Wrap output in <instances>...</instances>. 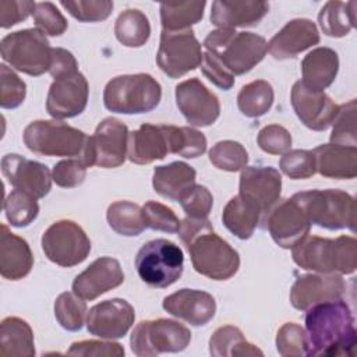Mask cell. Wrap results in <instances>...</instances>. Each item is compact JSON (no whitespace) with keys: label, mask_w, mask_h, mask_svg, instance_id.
<instances>
[{"label":"cell","mask_w":357,"mask_h":357,"mask_svg":"<svg viewBox=\"0 0 357 357\" xmlns=\"http://www.w3.org/2000/svg\"><path fill=\"white\" fill-rule=\"evenodd\" d=\"M307 356H354L357 332L351 310L342 298L315 304L305 314Z\"/></svg>","instance_id":"cell-1"},{"label":"cell","mask_w":357,"mask_h":357,"mask_svg":"<svg viewBox=\"0 0 357 357\" xmlns=\"http://www.w3.org/2000/svg\"><path fill=\"white\" fill-rule=\"evenodd\" d=\"M293 261L318 273H353L357 268V241L350 236L325 238L305 236L291 248Z\"/></svg>","instance_id":"cell-2"},{"label":"cell","mask_w":357,"mask_h":357,"mask_svg":"<svg viewBox=\"0 0 357 357\" xmlns=\"http://www.w3.org/2000/svg\"><path fill=\"white\" fill-rule=\"evenodd\" d=\"M205 52L212 54L231 75H243L261 63L268 52L264 36L219 28L204 40Z\"/></svg>","instance_id":"cell-3"},{"label":"cell","mask_w":357,"mask_h":357,"mask_svg":"<svg viewBox=\"0 0 357 357\" xmlns=\"http://www.w3.org/2000/svg\"><path fill=\"white\" fill-rule=\"evenodd\" d=\"M160 84L145 73L114 77L103 91L105 107L121 114L148 113L160 103Z\"/></svg>","instance_id":"cell-4"},{"label":"cell","mask_w":357,"mask_h":357,"mask_svg":"<svg viewBox=\"0 0 357 357\" xmlns=\"http://www.w3.org/2000/svg\"><path fill=\"white\" fill-rule=\"evenodd\" d=\"M311 225L328 230L356 229V201L342 190H308L291 197Z\"/></svg>","instance_id":"cell-5"},{"label":"cell","mask_w":357,"mask_h":357,"mask_svg":"<svg viewBox=\"0 0 357 357\" xmlns=\"http://www.w3.org/2000/svg\"><path fill=\"white\" fill-rule=\"evenodd\" d=\"M26 148L42 156L81 158L88 135L59 120H35L24 130Z\"/></svg>","instance_id":"cell-6"},{"label":"cell","mask_w":357,"mask_h":357,"mask_svg":"<svg viewBox=\"0 0 357 357\" xmlns=\"http://www.w3.org/2000/svg\"><path fill=\"white\" fill-rule=\"evenodd\" d=\"M191 257L192 268L213 280H227L240 268L238 252L213 227L204 230L184 244Z\"/></svg>","instance_id":"cell-7"},{"label":"cell","mask_w":357,"mask_h":357,"mask_svg":"<svg viewBox=\"0 0 357 357\" xmlns=\"http://www.w3.org/2000/svg\"><path fill=\"white\" fill-rule=\"evenodd\" d=\"M137 273L151 287L165 289L180 279L184 255L178 245L166 238L145 243L135 257Z\"/></svg>","instance_id":"cell-8"},{"label":"cell","mask_w":357,"mask_h":357,"mask_svg":"<svg viewBox=\"0 0 357 357\" xmlns=\"http://www.w3.org/2000/svg\"><path fill=\"white\" fill-rule=\"evenodd\" d=\"M52 52L49 40L39 29H21L6 35L0 42L1 59L13 68L38 77L50 70Z\"/></svg>","instance_id":"cell-9"},{"label":"cell","mask_w":357,"mask_h":357,"mask_svg":"<svg viewBox=\"0 0 357 357\" xmlns=\"http://www.w3.org/2000/svg\"><path fill=\"white\" fill-rule=\"evenodd\" d=\"M190 342V329L167 318L141 321L137 324L130 337L131 350L138 357L183 351Z\"/></svg>","instance_id":"cell-10"},{"label":"cell","mask_w":357,"mask_h":357,"mask_svg":"<svg viewBox=\"0 0 357 357\" xmlns=\"http://www.w3.org/2000/svg\"><path fill=\"white\" fill-rule=\"evenodd\" d=\"M127 126L114 117L102 120L95 132L88 137L82 156L79 158L88 167L99 166L113 169L124 163L128 145Z\"/></svg>","instance_id":"cell-11"},{"label":"cell","mask_w":357,"mask_h":357,"mask_svg":"<svg viewBox=\"0 0 357 357\" xmlns=\"http://www.w3.org/2000/svg\"><path fill=\"white\" fill-rule=\"evenodd\" d=\"M42 250L53 264L71 268L86 259L91 252V240L78 223L61 219L45 230Z\"/></svg>","instance_id":"cell-12"},{"label":"cell","mask_w":357,"mask_h":357,"mask_svg":"<svg viewBox=\"0 0 357 357\" xmlns=\"http://www.w3.org/2000/svg\"><path fill=\"white\" fill-rule=\"evenodd\" d=\"M202 54L201 43L195 38L192 29H162L156 63L167 77L180 78L195 70L202 63Z\"/></svg>","instance_id":"cell-13"},{"label":"cell","mask_w":357,"mask_h":357,"mask_svg":"<svg viewBox=\"0 0 357 357\" xmlns=\"http://www.w3.org/2000/svg\"><path fill=\"white\" fill-rule=\"evenodd\" d=\"M89 85L84 74L74 71L54 78L47 98L46 110L54 119H71L81 114L88 103Z\"/></svg>","instance_id":"cell-14"},{"label":"cell","mask_w":357,"mask_h":357,"mask_svg":"<svg viewBox=\"0 0 357 357\" xmlns=\"http://www.w3.org/2000/svg\"><path fill=\"white\" fill-rule=\"evenodd\" d=\"M272 240L282 248H293L298 241L308 236L311 223L293 198L278 202L264 219Z\"/></svg>","instance_id":"cell-15"},{"label":"cell","mask_w":357,"mask_h":357,"mask_svg":"<svg viewBox=\"0 0 357 357\" xmlns=\"http://www.w3.org/2000/svg\"><path fill=\"white\" fill-rule=\"evenodd\" d=\"M176 105L185 120L195 127L213 124L220 114V103L198 78H190L176 86Z\"/></svg>","instance_id":"cell-16"},{"label":"cell","mask_w":357,"mask_h":357,"mask_svg":"<svg viewBox=\"0 0 357 357\" xmlns=\"http://www.w3.org/2000/svg\"><path fill=\"white\" fill-rule=\"evenodd\" d=\"M135 319L134 307L123 298H112L93 305L86 315V329L102 339L123 337Z\"/></svg>","instance_id":"cell-17"},{"label":"cell","mask_w":357,"mask_h":357,"mask_svg":"<svg viewBox=\"0 0 357 357\" xmlns=\"http://www.w3.org/2000/svg\"><path fill=\"white\" fill-rule=\"evenodd\" d=\"M346 291V283L337 273H307L296 279L290 290V303L296 310L339 300Z\"/></svg>","instance_id":"cell-18"},{"label":"cell","mask_w":357,"mask_h":357,"mask_svg":"<svg viewBox=\"0 0 357 357\" xmlns=\"http://www.w3.org/2000/svg\"><path fill=\"white\" fill-rule=\"evenodd\" d=\"M1 173L17 190L35 198H43L52 188V173L40 162L26 159L18 153H7L1 159Z\"/></svg>","instance_id":"cell-19"},{"label":"cell","mask_w":357,"mask_h":357,"mask_svg":"<svg viewBox=\"0 0 357 357\" xmlns=\"http://www.w3.org/2000/svg\"><path fill=\"white\" fill-rule=\"evenodd\" d=\"M290 100L300 121L314 131H324L332 126L339 107L325 92L314 91L301 81L294 82Z\"/></svg>","instance_id":"cell-20"},{"label":"cell","mask_w":357,"mask_h":357,"mask_svg":"<svg viewBox=\"0 0 357 357\" xmlns=\"http://www.w3.org/2000/svg\"><path fill=\"white\" fill-rule=\"evenodd\" d=\"M282 176L271 166H245L240 174L238 194L250 198L262 211V222L269 211L279 202Z\"/></svg>","instance_id":"cell-21"},{"label":"cell","mask_w":357,"mask_h":357,"mask_svg":"<svg viewBox=\"0 0 357 357\" xmlns=\"http://www.w3.org/2000/svg\"><path fill=\"white\" fill-rule=\"evenodd\" d=\"M123 282L124 273L120 262L110 257H100L75 276L73 291L84 300H95Z\"/></svg>","instance_id":"cell-22"},{"label":"cell","mask_w":357,"mask_h":357,"mask_svg":"<svg viewBox=\"0 0 357 357\" xmlns=\"http://www.w3.org/2000/svg\"><path fill=\"white\" fill-rule=\"evenodd\" d=\"M321 40L317 25L308 18L289 21L268 43V52L276 60L293 59Z\"/></svg>","instance_id":"cell-23"},{"label":"cell","mask_w":357,"mask_h":357,"mask_svg":"<svg viewBox=\"0 0 357 357\" xmlns=\"http://www.w3.org/2000/svg\"><path fill=\"white\" fill-rule=\"evenodd\" d=\"M163 310L192 326L206 325L216 312V301L212 294L195 290L181 289L163 298Z\"/></svg>","instance_id":"cell-24"},{"label":"cell","mask_w":357,"mask_h":357,"mask_svg":"<svg viewBox=\"0 0 357 357\" xmlns=\"http://www.w3.org/2000/svg\"><path fill=\"white\" fill-rule=\"evenodd\" d=\"M269 4L257 0H216L211 7V22L218 28L255 26L268 14Z\"/></svg>","instance_id":"cell-25"},{"label":"cell","mask_w":357,"mask_h":357,"mask_svg":"<svg viewBox=\"0 0 357 357\" xmlns=\"http://www.w3.org/2000/svg\"><path fill=\"white\" fill-rule=\"evenodd\" d=\"M33 266V255L28 243L11 233L3 223L0 233V273L4 279L20 280Z\"/></svg>","instance_id":"cell-26"},{"label":"cell","mask_w":357,"mask_h":357,"mask_svg":"<svg viewBox=\"0 0 357 357\" xmlns=\"http://www.w3.org/2000/svg\"><path fill=\"white\" fill-rule=\"evenodd\" d=\"M169 153L163 126L144 123L128 134L127 158L135 165H149L153 160L165 159Z\"/></svg>","instance_id":"cell-27"},{"label":"cell","mask_w":357,"mask_h":357,"mask_svg":"<svg viewBox=\"0 0 357 357\" xmlns=\"http://www.w3.org/2000/svg\"><path fill=\"white\" fill-rule=\"evenodd\" d=\"M317 172L328 178H354L357 176V148L324 144L314 151Z\"/></svg>","instance_id":"cell-28"},{"label":"cell","mask_w":357,"mask_h":357,"mask_svg":"<svg viewBox=\"0 0 357 357\" xmlns=\"http://www.w3.org/2000/svg\"><path fill=\"white\" fill-rule=\"evenodd\" d=\"M339 71V56L331 47H317L311 50L301 61L300 79L305 86L321 91L332 85Z\"/></svg>","instance_id":"cell-29"},{"label":"cell","mask_w":357,"mask_h":357,"mask_svg":"<svg viewBox=\"0 0 357 357\" xmlns=\"http://www.w3.org/2000/svg\"><path fill=\"white\" fill-rule=\"evenodd\" d=\"M262 211L250 198L237 194L226 204L222 213L225 227L240 240H247L254 234L255 227L262 222Z\"/></svg>","instance_id":"cell-30"},{"label":"cell","mask_w":357,"mask_h":357,"mask_svg":"<svg viewBox=\"0 0 357 357\" xmlns=\"http://www.w3.org/2000/svg\"><path fill=\"white\" fill-rule=\"evenodd\" d=\"M195 169L185 162H172L155 167L152 185L159 195L178 201L181 195L195 184Z\"/></svg>","instance_id":"cell-31"},{"label":"cell","mask_w":357,"mask_h":357,"mask_svg":"<svg viewBox=\"0 0 357 357\" xmlns=\"http://www.w3.org/2000/svg\"><path fill=\"white\" fill-rule=\"evenodd\" d=\"M0 356L1 357L35 356L33 332L25 319L18 317H7L1 321Z\"/></svg>","instance_id":"cell-32"},{"label":"cell","mask_w":357,"mask_h":357,"mask_svg":"<svg viewBox=\"0 0 357 357\" xmlns=\"http://www.w3.org/2000/svg\"><path fill=\"white\" fill-rule=\"evenodd\" d=\"M209 353L213 357L264 356L262 350L250 343L244 333L233 325L218 328L209 339Z\"/></svg>","instance_id":"cell-33"},{"label":"cell","mask_w":357,"mask_h":357,"mask_svg":"<svg viewBox=\"0 0 357 357\" xmlns=\"http://www.w3.org/2000/svg\"><path fill=\"white\" fill-rule=\"evenodd\" d=\"M356 1H326L318 14L322 32L332 38L346 36L356 25Z\"/></svg>","instance_id":"cell-34"},{"label":"cell","mask_w":357,"mask_h":357,"mask_svg":"<svg viewBox=\"0 0 357 357\" xmlns=\"http://www.w3.org/2000/svg\"><path fill=\"white\" fill-rule=\"evenodd\" d=\"M114 35L127 47H141L151 36L148 17L137 8L123 11L114 22Z\"/></svg>","instance_id":"cell-35"},{"label":"cell","mask_w":357,"mask_h":357,"mask_svg":"<svg viewBox=\"0 0 357 357\" xmlns=\"http://www.w3.org/2000/svg\"><path fill=\"white\" fill-rule=\"evenodd\" d=\"M205 1L160 3V22L165 31H185L204 17Z\"/></svg>","instance_id":"cell-36"},{"label":"cell","mask_w":357,"mask_h":357,"mask_svg":"<svg viewBox=\"0 0 357 357\" xmlns=\"http://www.w3.org/2000/svg\"><path fill=\"white\" fill-rule=\"evenodd\" d=\"M273 88L265 79H257L245 84L237 95L238 110L250 119L266 114L273 105Z\"/></svg>","instance_id":"cell-37"},{"label":"cell","mask_w":357,"mask_h":357,"mask_svg":"<svg viewBox=\"0 0 357 357\" xmlns=\"http://www.w3.org/2000/svg\"><path fill=\"white\" fill-rule=\"evenodd\" d=\"M106 219L109 226L121 236L132 237L145 230L142 208L131 201H116L110 204Z\"/></svg>","instance_id":"cell-38"},{"label":"cell","mask_w":357,"mask_h":357,"mask_svg":"<svg viewBox=\"0 0 357 357\" xmlns=\"http://www.w3.org/2000/svg\"><path fill=\"white\" fill-rule=\"evenodd\" d=\"M162 126L166 135L169 153L194 159L206 151V138L201 131L191 127H176L167 124Z\"/></svg>","instance_id":"cell-39"},{"label":"cell","mask_w":357,"mask_h":357,"mask_svg":"<svg viewBox=\"0 0 357 357\" xmlns=\"http://www.w3.org/2000/svg\"><path fill=\"white\" fill-rule=\"evenodd\" d=\"M38 198L22 191L13 190L3 202V209L7 220L14 227H25L31 225L39 213Z\"/></svg>","instance_id":"cell-40"},{"label":"cell","mask_w":357,"mask_h":357,"mask_svg":"<svg viewBox=\"0 0 357 357\" xmlns=\"http://www.w3.org/2000/svg\"><path fill=\"white\" fill-rule=\"evenodd\" d=\"M86 314L84 298L73 293H61L54 301V317L61 328L70 332H77L82 328Z\"/></svg>","instance_id":"cell-41"},{"label":"cell","mask_w":357,"mask_h":357,"mask_svg":"<svg viewBox=\"0 0 357 357\" xmlns=\"http://www.w3.org/2000/svg\"><path fill=\"white\" fill-rule=\"evenodd\" d=\"M211 163L225 172H238L247 166L248 153L245 148L231 139L216 142L209 151Z\"/></svg>","instance_id":"cell-42"},{"label":"cell","mask_w":357,"mask_h":357,"mask_svg":"<svg viewBox=\"0 0 357 357\" xmlns=\"http://www.w3.org/2000/svg\"><path fill=\"white\" fill-rule=\"evenodd\" d=\"M356 99L337 107V113L332 121V144L356 146Z\"/></svg>","instance_id":"cell-43"},{"label":"cell","mask_w":357,"mask_h":357,"mask_svg":"<svg viewBox=\"0 0 357 357\" xmlns=\"http://www.w3.org/2000/svg\"><path fill=\"white\" fill-rule=\"evenodd\" d=\"M307 333L303 326L296 322H286L276 335V349L283 357L307 356Z\"/></svg>","instance_id":"cell-44"},{"label":"cell","mask_w":357,"mask_h":357,"mask_svg":"<svg viewBox=\"0 0 357 357\" xmlns=\"http://www.w3.org/2000/svg\"><path fill=\"white\" fill-rule=\"evenodd\" d=\"M280 170L293 180L310 178L317 173L312 151L293 149L283 153L279 160Z\"/></svg>","instance_id":"cell-45"},{"label":"cell","mask_w":357,"mask_h":357,"mask_svg":"<svg viewBox=\"0 0 357 357\" xmlns=\"http://www.w3.org/2000/svg\"><path fill=\"white\" fill-rule=\"evenodd\" d=\"M142 218L145 227L165 233H177L181 223L172 208L158 201H148L144 204Z\"/></svg>","instance_id":"cell-46"},{"label":"cell","mask_w":357,"mask_h":357,"mask_svg":"<svg viewBox=\"0 0 357 357\" xmlns=\"http://www.w3.org/2000/svg\"><path fill=\"white\" fill-rule=\"evenodd\" d=\"M61 7L67 10L74 18L81 22H98L106 20L113 10L110 0H78L60 1Z\"/></svg>","instance_id":"cell-47"},{"label":"cell","mask_w":357,"mask_h":357,"mask_svg":"<svg viewBox=\"0 0 357 357\" xmlns=\"http://www.w3.org/2000/svg\"><path fill=\"white\" fill-rule=\"evenodd\" d=\"M32 15L36 29H39L45 35L60 36L68 28V22L64 15L50 1L36 3Z\"/></svg>","instance_id":"cell-48"},{"label":"cell","mask_w":357,"mask_h":357,"mask_svg":"<svg viewBox=\"0 0 357 357\" xmlns=\"http://www.w3.org/2000/svg\"><path fill=\"white\" fill-rule=\"evenodd\" d=\"M26 95L25 82L6 64L0 66V106L3 109L18 107Z\"/></svg>","instance_id":"cell-49"},{"label":"cell","mask_w":357,"mask_h":357,"mask_svg":"<svg viewBox=\"0 0 357 357\" xmlns=\"http://www.w3.org/2000/svg\"><path fill=\"white\" fill-rule=\"evenodd\" d=\"M183 211L188 218L206 219L213 204L211 191L201 184H194L178 199Z\"/></svg>","instance_id":"cell-50"},{"label":"cell","mask_w":357,"mask_h":357,"mask_svg":"<svg viewBox=\"0 0 357 357\" xmlns=\"http://www.w3.org/2000/svg\"><path fill=\"white\" fill-rule=\"evenodd\" d=\"M257 142L264 152L271 155H282L290 151L291 135L283 126L269 124L259 130Z\"/></svg>","instance_id":"cell-51"},{"label":"cell","mask_w":357,"mask_h":357,"mask_svg":"<svg viewBox=\"0 0 357 357\" xmlns=\"http://www.w3.org/2000/svg\"><path fill=\"white\" fill-rule=\"evenodd\" d=\"M86 165L79 159H66L54 165L52 177L61 188H74L84 183L86 176Z\"/></svg>","instance_id":"cell-52"},{"label":"cell","mask_w":357,"mask_h":357,"mask_svg":"<svg viewBox=\"0 0 357 357\" xmlns=\"http://www.w3.org/2000/svg\"><path fill=\"white\" fill-rule=\"evenodd\" d=\"M68 356H95V357H121L124 347L116 342L103 340H81L74 342L67 350Z\"/></svg>","instance_id":"cell-53"},{"label":"cell","mask_w":357,"mask_h":357,"mask_svg":"<svg viewBox=\"0 0 357 357\" xmlns=\"http://www.w3.org/2000/svg\"><path fill=\"white\" fill-rule=\"evenodd\" d=\"M35 6L36 3L33 1L1 0L0 1V26L7 29L21 21H25L33 13Z\"/></svg>","instance_id":"cell-54"},{"label":"cell","mask_w":357,"mask_h":357,"mask_svg":"<svg viewBox=\"0 0 357 357\" xmlns=\"http://www.w3.org/2000/svg\"><path fill=\"white\" fill-rule=\"evenodd\" d=\"M201 70L204 75L218 88L229 91L234 85V75H231L212 54L205 52L202 54Z\"/></svg>","instance_id":"cell-55"},{"label":"cell","mask_w":357,"mask_h":357,"mask_svg":"<svg viewBox=\"0 0 357 357\" xmlns=\"http://www.w3.org/2000/svg\"><path fill=\"white\" fill-rule=\"evenodd\" d=\"M78 71V63L71 52L63 47H53L52 52V66H50V75L57 78L60 75H66L70 73Z\"/></svg>","instance_id":"cell-56"}]
</instances>
